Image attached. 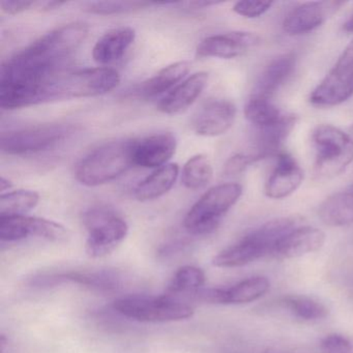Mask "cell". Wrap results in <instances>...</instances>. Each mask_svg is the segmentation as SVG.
I'll return each instance as SVG.
<instances>
[{
    "label": "cell",
    "instance_id": "cell-40",
    "mask_svg": "<svg viewBox=\"0 0 353 353\" xmlns=\"http://www.w3.org/2000/svg\"><path fill=\"white\" fill-rule=\"evenodd\" d=\"M349 135L353 137V123L351 125L350 129H349Z\"/></svg>",
    "mask_w": 353,
    "mask_h": 353
},
{
    "label": "cell",
    "instance_id": "cell-9",
    "mask_svg": "<svg viewBox=\"0 0 353 353\" xmlns=\"http://www.w3.org/2000/svg\"><path fill=\"white\" fill-rule=\"evenodd\" d=\"M353 96V40L347 45L336 65L312 92L314 106L334 107Z\"/></svg>",
    "mask_w": 353,
    "mask_h": 353
},
{
    "label": "cell",
    "instance_id": "cell-31",
    "mask_svg": "<svg viewBox=\"0 0 353 353\" xmlns=\"http://www.w3.org/2000/svg\"><path fill=\"white\" fill-rule=\"evenodd\" d=\"M282 303L295 317L305 321L323 319L328 315L327 307L323 303L303 295L285 297Z\"/></svg>",
    "mask_w": 353,
    "mask_h": 353
},
{
    "label": "cell",
    "instance_id": "cell-28",
    "mask_svg": "<svg viewBox=\"0 0 353 353\" xmlns=\"http://www.w3.org/2000/svg\"><path fill=\"white\" fill-rule=\"evenodd\" d=\"M214 176L212 163L204 154H196L185 163L181 174V181L192 191L203 189Z\"/></svg>",
    "mask_w": 353,
    "mask_h": 353
},
{
    "label": "cell",
    "instance_id": "cell-12",
    "mask_svg": "<svg viewBox=\"0 0 353 353\" xmlns=\"http://www.w3.org/2000/svg\"><path fill=\"white\" fill-rule=\"evenodd\" d=\"M65 283L81 285L99 292H115L125 284V276L117 270H74L44 274L46 287L59 286Z\"/></svg>",
    "mask_w": 353,
    "mask_h": 353
},
{
    "label": "cell",
    "instance_id": "cell-14",
    "mask_svg": "<svg viewBox=\"0 0 353 353\" xmlns=\"http://www.w3.org/2000/svg\"><path fill=\"white\" fill-rule=\"evenodd\" d=\"M236 119V107L227 100L204 104L192 119V130L203 137H218L228 132Z\"/></svg>",
    "mask_w": 353,
    "mask_h": 353
},
{
    "label": "cell",
    "instance_id": "cell-3",
    "mask_svg": "<svg viewBox=\"0 0 353 353\" xmlns=\"http://www.w3.org/2000/svg\"><path fill=\"white\" fill-rule=\"evenodd\" d=\"M316 150L314 179L326 181L338 176L353 162V139L332 125L316 128L312 135Z\"/></svg>",
    "mask_w": 353,
    "mask_h": 353
},
{
    "label": "cell",
    "instance_id": "cell-25",
    "mask_svg": "<svg viewBox=\"0 0 353 353\" xmlns=\"http://www.w3.org/2000/svg\"><path fill=\"white\" fill-rule=\"evenodd\" d=\"M179 174V165L174 163L156 169L136 187L134 196L142 202L159 199L172 189Z\"/></svg>",
    "mask_w": 353,
    "mask_h": 353
},
{
    "label": "cell",
    "instance_id": "cell-17",
    "mask_svg": "<svg viewBox=\"0 0 353 353\" xmlns=\"http://www.w3.org/2000/svg\"><path fill=\"white\" fill-rule=\"evenodd\" d=\"M303 181V169L287 152H280L276 164L265 185V195L270 199H284L294 193Z\"/></svg>",
    "mask_w": 353,
    "mask_h": 353
},
{
    "label": "cell",
    "instance_id": "cell-18",
    "mask_svg": "<svg viewBox=\"0 0 353 353\" xmlns=\"http://www.w3.org/2000/svg\"><path fill=\"white\" fill-rule=\"evenodd\" d=\"M325 243L323 231L314 227H297L285 235L274 249V257L293 259L319 251Z\"/></svg>",
    "mask_w": 353,
    "mask_h": 353
},
{
    "label": "cell",
    "instance_id": "cell-29",
    "mask_svg": "<svg viewBox=\"0 0 353 353\" xmlns=\"http://www.w3.org/2000/svg\"><path fill=\"white\" fill-rule=\"evenodd\" d=\"M40 201L37 192L28 190L8 192L0 196V218L26 216L34 210Z\"/></svg>",
    "mask_w": 353,
    "mask_h": 353
},
{
    "label": "cell",
    "instance_id": "cell-32",
    "mask_svg": "<svg viewBox=\"0 0 353 353\" xmlns=\"http://www.w3.org/2000/svg\"><path fill=\"white\" fill-rule=\"evenodd\" d=\"M154 5V3L145 1H96L88 3L85 11L97 15H119V14L133 13L139 10L145 9Z\"/></svg>",
    "mask_w": 353,
    "mask_h": 353
},
{
    "label": "cell",
    "instance_id": "cell-35",
    "mask_svg": "<svg viewBox=\"0 0 353 353\" xmlns=\"http://www.w3.org/2000/svg\"><path fill=\"white\" fill-rule=\"evenodd\" d=\"M257 162L253 154H236L227 160L224 165V174L235 176L243 173L250 165Z\"/></svg>",
    "mask_w": 353,
    "mask_h": 353
},
{
    "label": "cell",
    "instance_id": "cell-11",
    "mask_svg": "<svg viewBox=\"0 0 353 353\" xmlns=\"http://www.w3.org/2000/svg\"><path fill=\"white\" fill-rule=\"evenodd\" d=\"M69 236L65 226L47 219L28 216L0 218V239L3 243H15L30 237L61 243Z\"/></svg>",
    "mask_w": 353,
    "mask_h": 353
},
{
    "label": "cell",
    "instance_id": "cell-23",
    "mask_svg": "<svg viewBox=\"0 0 353 353\" xmlns=\"http://www.w3.org/2000/svg\"><path fill=\"white\" fill-rule=\"evenodd\" d=\"M296 117L284 115L276 125L258 130L257 150L254 152L256 161L263 160L268 157L278 156L281 148L294 129Z\"/></svg>",
    "mask_w": 353,
    "mask_h": 353
},
{
    "label": "cell",
    "instance_id": "cell-19",
    "mask_svg": "<svg viewBox=\"0 0 353 353\" xmlns=\"http://www.w3.org/2000/svg\"><path fill=\"white\" fill-rule=\"evenodd\" d=\"M208 73L198 72L175 86L159 102L158 110L167 115L181 114L196 102L208 85Z\"/></svg>",
    "mask_w": 353,
    "mask_h": 353
},
{
    "label": "cell",
    "instance_id": "cell-8",
    "mask_svg": "<svg viewBox=\"0 0 353 353\" xmlns=\"http://www.w3.org/2000/svg\"><path fill=\"white\" fill-rule=\"evenodd\" d=\"M75 131L67 123H45L10 131L1 136V150L10 156H26L52 150Z\"/></svg>",
    "mask_w": 353,
    "mask_h": 353
},
{
    "label": "cell",
    "instance_id": "cell-36",
    "mask_svg": "<svg viewBox=\"0 0 353 353\" xmlns=\"http://www.w3.org/2000/svg\"><path fill=\"white\" fill-rule=\"evenodd\" d=\"M36 5L37 3H34V1H3L1 10L7 15L14 16L28 11Z\"/></svg>",
    "mask_w": 353,
    "mask_h": 353
},
{
    "label": "cell",
    "instance_id": "cell-5",
    "mask_svg": "<svg viewBox=\"0 0 353 353\" xmlns=\"http://www.w3.org/2000/svg\"><path fill=\"white\" fill-rule=\"evenodd\" d=\"M88 230L86 252L92 258L112 253L127 237L129 226L123 216L107 206H94L82 216Z\"/></svg>",
    "mask_w": 353,
    "mask_h": 353
},
{
    "label": "cell",
    "instance_id": "cell-39",
    "mask_svg": "<svg viewBox=\"0 0 353 353\" xmlns=\"http://www.w3.org/2000/svg\"><path fill=\"white\" fill-rule=\"evenodd\" d=\"M344 30L347 32H352L353 34V15L351 16L350 19L344 24Z\"/></svg>",
    "mask_w": 353,
    "mask_h": 353
},
{
    "label": "cell",
    "instance_id": "cell-22",
    "mask_svg": "<svg viewBox=\"0 0 353 353\" xmlns=\"http://www.w3.org/2000/svg\"><path fill=\"white\" fill-rule=\"evenodd\" d=\"M189 61H181L163 68L156 75L142 82L134 90V94L142 99H152L168 90H172L179 82L185 79L190 71Z\"/></svg>",
    "mask_w": 353,
    "mask_h": 353
},
{
    "label": "cell",
    "instance_id": "cell-2",
    "mask_svg": "<svg viewBox=\"0 0 353 353\" xmlns=\"http://www.w3.org/2000/svg\"><path fill=\"white\" fill-rule=\"evenodd\" d=\"M136 140L107 142L88 152L76 166V179L86 187L111 183L134 166Z\"/></svg>",
    "mask_w": 353,
    "mask_h": 353
},
{
    "label": "cell",
    "instance_id": "cell-10",
    "mask_svg": "<svg viewBox=\"0 0 353 353\" xmlns=\"http://www.w3.org/2000/svg\"><path fill=\"white\" fill-rule=\"evenodd\" d=\"M88 34V24L73 22L51 30L34 41L26 49L37 57L65 65L69 57L84 42Z\"/></svg>",
    "mask_w": 353,
    "mask_h": 353
},
{
    "label": "cell",
    "instance_id": "cell-34",
    "mask_svg": "<svg viewBox=\"0 0 353 353\" xmlns=\"http://www.w3.org/2000/svg\"><path fill=\"white\" fill-rule=\"evenodd\" d=\"M323 353H351L352 345L346 336L342 334H328L320 343Z\"/></svg>",
    "mask_w": 353,
    "mask_h": 353
},
{
    "label": "cell",
    "instance_id": "cell-37",
    "mask_svg": "<svg viewBox=\"0 0 353 353\" xmlns=\"http://www.w3.org/2000/svg\"><path fill=\"white\" fill-rule=\"evenodd\" d=\"M220 3H214V1H191V3H181L183 7L187 6L188 9H205V8L212 7V6L219 5Z\"/></svg>",
    "mask_w": 353,
    "mask_h": 353
},
{
    "label": "cell",
    "instance_id": "cell-24",
    "mask_svg": "<svg viewBox=\"0 0 353 353\" xmlns=\"http://www.w3.org/2000/svg\"><path fill=\"white\" fill-rule=\"evenodd\" d=\"M324 224L332 227L353 225V185L345 191L338 192L326 198L318 210Z\"/></svg>",
    "mask_w": 353,
    "mask_h": 353
},
{
    "label": "cell",
    "instance_id": "cell-26",
    "mask_svg": "<svg viewBox=\"0 0 353 353\" xmlns=\"http://www.w3.org/2000/svg\"><path fill=\"white\" fill-rule=\"evenodd\" d=\"M270 283L264 276H253L224 289V305H243L263 296L270 290Z\"/></svg>",
    "mask_w": 353,
    "mask_h": 353
},
{
    "label": "cell",
    "instance_id": "cell-13",
    "mask_svg": "<svg viewBox=\"0 0 353 353\" xmlns=\"http://www.w3.org/2000/svg\"><path fill=\"white\" fill-rule=\"evenodd\" d=\"M260 44V38L254 32H232L214 34L201 41L196 49V57L232 59L243 57L250 49Z\"/></svg>",
    "mask_w": 353,
    "mask_h": 353
},
{
    "label": "cell",
    "instance_id": "cell-7",
    "mask_svg": "<svg viewBox=\"0 0 353 353\" xmlns=\"http://www.w3.org/2000/svg\"><path fill=\"white\" fill-rule=\"evenodd\" d=\"M121 82L117 70L99 67L92 69L65 70L57 78L53 90V101L94 98L114 90Z\"/></svg>",
    "mask_w": 353,
    "mask_h": 353
},
{
    "label": "cell",
    "instance_id": "cell-30",
    "mask_svg": "<svg viewBox=\"0 0 353 353\" xmlns=\"http://www.w3.org/2000/svg\"><path fill=\"white\" fill-rule=\"evenodd\" d=\"M245 119L257 130L276 125L284 117L270 100L252 97L245 107Z\"/></svg>",
    "mask_w": 353,
    "mask_h": 353
},
{
    "label": "cell",
    "instance_id": "cell-1",
    "mask_svg": "<svg viewBox=\"0 0 353 353\" xmlns=\"http://www.w3.org/2000/svg\"><path fill=\"white\" fill-rule=\"evenodd\" d=\"M299 225V219L296 216L270 221L245 235L239 243L223 250L214 258L212 263L216 268H241L265 256L274 255L279 241Z\"/></svg>",
    "mask_w": 353,
    "mask_h": 353
},
{
    "label": "cell",
    "instance_id": "cell-38",
    "mask_svg": "<svg viewBox=\"0 0 353 353\" xmlns=\"http://www.w3.org/2000/svg\"><path fill=\"white\" fill-rule=\"evenodd\" d=\"M12 188H13V183H12L9 179H7L3 176L0 179V190H1L3 193V192L9 191Z\"/></svg>",
    "mask_w": 353,
    "mask_h": 353
},
{
    "label": "cell",
    "instance_id": "cell-21",
    "mask_svg": "<svg viewBox=\"0 0 353 353\" xmlns=\"http://www.w3.org/2000/svg\"><path fill=\"white\" fill-rule=\"evenodd\" d=\"M132 28H117L105 32L92 49V57L99 65H110L119 61L135 41Z\"/></svg>",
    "mask_w": 353,
    "mask_h": 353
},
{
    "label": "cell",
    "instance_id": "cell-6",
    "mask_svg": "<svg viewBox=\"0 0 353 353\" xmlns=\"http://www.w3.org/2000/svg\"><path fill=\"white\" fill-rule=\"evenodd\" d=\"M113 309L123 317L152 323L181 321L194 315V309L189 303L167 294L123 297L114 301Z\"/></svg>",
    "mask_w": 353,
    "mask_h": 353
},
{
    "label": "cell",
    "instance_id": "cell-20",
    "mask_svg": "<svg viewBox=\"0 0 353 353\" xmlns=\"http://www.w3.org/2000/svg\"><path fill=\"white\" fill-rule=\"evenodd\" d=\"M295 65L296 57L294 53L279 55L262 72L252 97L270 100L292 75Z\"/></svg>",
    "mask_w": 353,
    "mask_h": 353
},
{
    "label": "cell",
    "instance_id": "cell-16",
    "mask_svg": "<svg viewBox=\"0 0 353 353\" xmlns=\"http://www.w3.org/2000/svg\"><path fill=\"white\" fill-rule=\"evenodd\" d=\"M177 140L172 133H158L136 140L134 165L142 168H161L176 152Z\"/></svg>",
    "mask_w": 353,
    "mask_h": 353
},
{
    "label": "cell",
    "instance_id": "cell-4",
    "mask_svg": "<svg viewBox=\"0 0 353 353\" xmlns=\"http://www.w3.org/2000/svg\"><path fill=\"white\" fill-rule=\"evenodd\" d=\"M241 194L243 188L234 183H222L208 190L188 212L183 221L185 230L193 235L212 232Z\"/></svg>",
    "mask_w": 353,
    "mask_h": 353
},
{
    "label": "cell",
    "instance_id": "cell-27",
    "mask_svg": "<svg viewBox=\"0 0 353 353\" xmlns=\"http://www.w3.org/2000/svg\"><path fill=\"white\" fill-rule=\"evenodd\" d=\"M204 283L205 274L201 268L192 265L183 266L175 272L169 283L166 294L183 301L188 295L201 289Z\"/></svg>",
    "mask_w": 353,
    "mask_h": 353
},
{
    "label": "cell",
    "instance_id": "cell-33",
    "mask_svg": "<svg viewBox=\"0 0 353 353\" xmlns=\"http://www.w3.org/2000/svg\"><path fill=\"white\" fill-rule=\"evenodd\" d=\"M272 6L274 3H265V1H239L233 6V11L237 15L249 18V19H255L270 11Z\"/></svg>",
    "mask_w": 353,
    "mask_h": 353
},
{
    "label": "cell",
    "instance_id": "cell-15",
    "mask_svg": "<svg viewBox=\"0 0 353 353\" xmlns=\"http://www.w3.org/2000/svg\"><path fill=\"white\" fill-rule=\"evenodd\" d=\"M342 3L334 1H309L297 6L285 18L283 30L288 36L296 37L310 34L321 26L327 16Z\"/></svg>",
    "mask_w": 353,
    "mask_h": 353
}]
</instances>
